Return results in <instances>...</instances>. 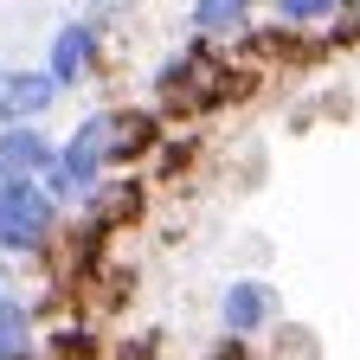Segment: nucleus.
Returning a JSON list of instances; mask_svg holds the SVG:
<instances>
[{
	"label": "nucleus",
	"mask_w": 360,
	"mask_h": 360,
	"mask_svg": "<svg viewBox=\"0 0 360 360\" xmlns=\"http://www.w3.org/2000/svg\"><path fill=\"white\" fill-rule=\"evenodd\" d=\"M155 90H161V110L167 116H212L225 110L232 97H245L251 77L232 65V58H219L206 39H187L180 52L155 71Z\"/></svg>",
	"instance_id": "obj_1"
},
{
	"label": "nucleus",
	"mask_w": 360,
	"mask_h": 360,
	"mask_svg": "<svg viewBox=\"0 0 360 360\" xmlns=\"http://www.w3.org/2000/svg\"><path fill=\"white\" fill-rule=\"evenodd\" d=\"M65 225V206L39 187V180H13L0 187V251L7 257H39L45 245L58 238Z\"/></svg>",
	"instance_id": "obj_2"
},
{
	"label": "nucleus",
	"mask_w": 360,
	"mask_h": 360,
	"mask_svg": "<svg viewBox=\"0 0 360 360\" xmlns=\"http://www.w3.org/2000/svg\"><path fill=\"white\" fill-rule=\"evenodd\" d=\"M103 58V26L97 20H65L52 32V45H45V77H52L58 90H77L90 71H97Z\"/></svg>",
	"instance_id": "obj_3"
},
{
	"label": "nucleus",
	"mask_w": 360,
	"mask_h": 360,
	"mask_svg": "<svg viewBox=\"0 0 360 360\" xmlns=\"http://www.w3.org/2000/svg\"><path fill=\"white\" fill-rule=\"evenodd\" d=\"M142 180H129V174H103V187L97 193H90L84 200V212H77V232H90V238H116L122 232V225H135V219H142Z\"/></svg>",
	"instance_id": "obj_4"
},
{
	"label": "nucleus",
	"mask_w": 360,
	"mask_h": 360,
	"mask_svg": "<svg viewBox=\"0 0 360 360\" xmlns=\"http://www.w3.org/2000/svg\"><path fill=\"white\" fill-rule=\"evenodd\" d=\"M277 315H283V302H277V290H270L264 277H232L219 290V328L238 335V341L257 335V328H270Z\"/></svg>",
	"instance_id": "obj_5"
},
{
	"label": "nucleus",
	"mask_w": 360,
	"mask_h": 360,
	"mask_svg": "<svg viewBox=\"0 0 360 360\" xmlns=\"http://www.w3.org/2000/svg\"><path fill=\"white\" fill-rule=\"evenodd\" d=\"M58 161V142L45 135L39 122H20V129H0V187L13 180H45Z\"/></svg>",
	"instance_id": "obj_6"
},
{
	"label": "nucleus",
	"mask_w": 360,
	"mask_h": 360,
	"mask_svg": "<svg viewBox=\"0 0 360 360\" xmlns=\"http://www.w3.org/2000/svg\"><path fill=\"white\" fill-rule=\"evenodd\" d=\"M58 97H65V90L45 77V65H39V71H7V84H0V129L39 122V116L52 110Z\"/></svg>",
	"instance_id": "obj_7"
},
{
	"label": "nucleus",
	"mask_w": 360,
	"mask_h": 360,
	"mask_svg": "<svg viewBox=\"0 0 360 360\" xmlns=\"http://www.w3.org/2000/svg\"><path fill=\"white\" fill-rule=\"evenodd\" d=\"M161 148V110H110V167L148 161Z\"/></svg>",
	"instance_id": "obj_8"
},
{
	"label": "nucleus",
	"mask_w": 360,
	"mask_h": 360,
	"mask_svg": "<svg viewBox=\"0 0 360 360\" xmlns=\"http://www.w3.org/2000/svg\"><path fill=\"white\" fill-rule=\"evenodd\" d=\"M0 360H39V309L0 290Z\"/></svg>",
	"instance_id": "obj_9"
},
{
	"label": "nucleus",
	"mask_w": 360,
	"mask_h": 360,
	"mask_svg": "<svg viewBox=\"0 0 360 360\" xmlns=\"http://www.w3.org/2000/svg\"><path fill=\"white\" fill-rule=\"evenodd\" d=\"M251 32V0H193V39H245Z\"/></svg>",
	"instance_id": "obj_10"
},
{
	"label": "nucleus",
	"mask_w": 360,
	"mask_h": 360,
	"mask_svg": "<svg viewBox=\"0 0 360 360\" xmlns=\"http://www.w3.org/2000/svg\"><path fill=\"white\" fill-rule=\"evenodd\" d=\"M270 13H277V26H328L341 13H354V0H270Z\"/></svg>",
	"instance_id": "obj_11"
},
{
	"label": "nucleus",
	"mask_w": 360,
	"mask_h": 360,
	"mask_svg": "<svg viewBox=\"0 0 360 360\" xmlns=\"http://www.w3.org/2000/svg\"><path fill=\"white\" fill-rule=\"evenodd\" d=\"M45 360H97V341H90L84 328H71V322H65V328L52 335V347H45Z\"/></svg>",
	"instance_id": "obj_12"
},
{
	"label": "nucleus",
	"mask_w": 360,
	"mask_h": 360,
	"mask_svg": "<svg viewBox=\"0 0 360 360\" xmlns=\"http://www.w3.org/2000/svg\"><path fill=\"white\" fill-rule=\"evenodd\" d=\"M206 360H251V347H245L238 335H219V341L206 347Z\"/></svg>",
	"instance_id": "obj_13"
},
{
	"label": "nucleus",
	"mask_w": 360,
	"mask_h": 360,
	"mask_svg": "<svg viewBox=\"0 0 360 360\" xmlns=\"http://www.w3.org/2000/svg\"><path fill=\"white\" fill-rule=\"evenodd\" d=\"M122 360H161V341H155V335H142V341H129V347H122Z\"/></svg>",
	"instance_id": "obj_14"
},
{
	"label": "nucleus",
	"mask_w": 360,
	"mask_h": 360,
	"mask_svg": "<svg viewBox=\"0 0 360 360\" xmlns=\"http://www.w3.org/2000/svg\"><path fill=\"white\" fill-rule=\"evenodd\" d=\"M0 84H7V71H0Z\"/></svg>",
	"instance_id": "obj_15"
}]
</instances>
